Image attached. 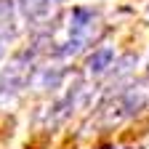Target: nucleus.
Listing matches in <instances>:
<instances>
[{
  "label": "nucleus",
  "instance_id": "1",
  "mask_svg": "<svg viewBox=\"0 0 149 149\" xmlns=\"http://www.w3.org/2000/svg\"><path fill=\"white\" fill-rule=\"evenodd\" d=\"M64 29H67V37H74V40L85 43L88 48H93V43L101 40V29H104V22H101V11L93 8V6H74L67 19H64Z\"/></svg>",
  "mask_w": 149,
  "mask_h": 149
},
{
  "label": "nucleus",
  "instance_id": "2",
  "mask_svg": "<svg viewBox=\"0 0 149 149\" xmlns=\"http://www.w3.org/2000/svg\"><path fill=\"white\" fill-rule=\"evenodd\" d=\"M67 0H13L16 13L22 16V22L37 32V29H45V24H51V16L53 11H59Z\"/></svg>",
  "mask_w": 149,
  "mask_h": 149
},
{
  "label": "nucleus",
  "instance_id": "3",
  "mask_svg": "<svg viewBox=\"0 0 149 149\" xmlns=\"http://www.w3.org/2000/svg\"><path fill=\"white\" fill-rule=\"evenodd\" d=\"M115 59H117V48L112 45V43L93 45V51L85 53V64H83V74H85V80L99 83V80L109 77Z\"/></svg>",
  "mask_w": 149,
  "mask_h": 149
},
{
  "label": "nucleus",
  "instance_id": "4",
  "mask_svg": "<svg viewBox=\"0 0 149 149\" xmlns=\"http://www.w3.org/2000/svg\"><path fill=\"white\" fill-rule=\"evenodd\" d=\"M67 80V69L53 61V64H35L29 69V77H27V88L35 91H59Z\"/></svg>",
  "mask_w": 149,
  "mask_h": 149
},
{
  "label": "nucleus",
  "instance_id": "5",
  "mask_svg": "<svg viewBox=\"0 0 149 149\" xmlns=\"http://www.w3.org/2000/svg\"><path fill=\"white\" fill-rule=\"evenodd\" d=\"M136 67H139V53H136V51H128V53H123V56H117V59H115L109 77L115 80L117 85H123V83H128L130 77H133Z\"/></svg>",
  "mask_w": 149,
  "mask_h": 149
},
{
  "label": "nucleus",
  "instance_id": "6",
  "mask_svg": "<svg viewBox=\"0 0 149 149\" xmlns=\"http://www.w3.org/2000/svg\"><path fill=\"white\" fill-rule=\"evenodd\" d=\"M144 77L149 80V59H146V64H144Z\"/></svg>",
  "mask_w": 149,
  "mask_h": 149
}]
</instances>
